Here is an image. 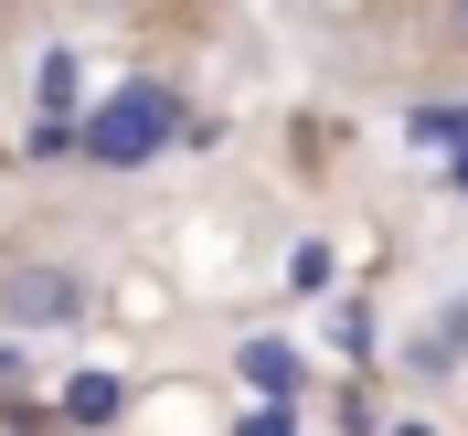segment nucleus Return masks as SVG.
Segmentation results:
<instances>
[{"label":"nucleus","mask_w":468,"mask_h":436,"mask_svg":"<svg viewBox=\"0 0 468 436\" xmlns=\"http://www.w3.org/2000/svg\"><path fill=\"white\" fill-rule=\"evenodd\" d=\"M171 139H181V96L171 86H117L107 107L86 117V149L107 171H139V160H160Z\"/></svg>","instance_id":"nucleus-1"},{"label":"nucleus","mask_w":468,"mask_h":436,"mask_svg":"<svg viewBox=\"0 0 468 436\" xmlns=\"http://www.w3.org/2000/svg\"><path fill=\"white\" fill-rule=\"evenodd\" d=\"M0 309L22 330H64V320H86V288H75L64 266H11V277H0Z\"/></svg>","instance_id":"nucleus-2"},{"label":"nucleus","mask_w":468,"mask_h":436,"mask_svg":"<svg viewBox=\"0 0 468 436\" xmlns=\"http://www.w3.org/2000/svg\"><path fill=\"white\" fill-rule=\"evenodd\" d=\"M117 405H128V383H117V373H75V383H64V415H75V426H107Z\"/></svg>","instance_id":"nucleus-3"},{"label":"nucleus","mask_w":468,"mask_h":436,"mask_svg":"<svg viewBox=\"0 0 468 436\" xmlns=\"http://www.w3.org/2000/svg\"><path fill=\"white\" fill-rule=\"evenodd\" d=\"M245 383L288 394V383H298V351H288V341H245Z\"/></svg>","instance_id":"nucleus-4"},{"label":"nucleus","mask_w":468,"mask_h":436,"mask_svg":"<svg viewBox=\"0 0 468 436\" xmlns=\"http://www.w3.org/2000/svg\"><path fill=\"white\" fill-rule=\"evenodd\" d=\"M415 139H468V107H437V117H415Z\"/></svg>","instance_id":"nucleus-5"},{"label":"nucleus","mask_w":468,"mask_h":436,"mask_svg":"<svg viewBox=\"0 0 468 436\" xmlns=\"http://www.w3.org/2000/svg\"><path fill=\"white\" fill-rule=\"evenodd\" d=\"M234 436H288V415L266 405V415H245V426H234Z\"/></svg>","instance_id":"nucleus-6"},{"label":"nucleus","mask_w":468,"mask_h":436,"mask_svg":"<svg viewBox=\"0 0 468 436\" xmlns=\"http://www.w3.org/2000/svg\"><path fill=\"white\" fill-rule=\"evenodd\" d=\"M0 383H11V351H0Z\"/></svg>","instance_id":"nucleus-7"},{"label":"nucleus","mask_w":468,"mask_h":436,"mask_svg":"<svg viewBox=\"0 0 468 436\" xmlns=\"http://www.w3.org/2000/svg\"><path fill=\"white\" fill-rule=\"evenodd\" d=\"M458 32H468V0H458Z\"/></svg>","instance_id":"nucleus-8"},{"label":"nucleus","mask_w":468,"mask_h":436,"mask_svg":"<svg viewBox=\"0 0 468 436\" xmlns=\"http://www.w3.org/2000/svg\"><path fill=\"white\" fill-rule=\"evenodd\" d=\"M405 436H426V426H405Z\"/></svg>","instance_id":"nucleus-9"}]
</instances>
